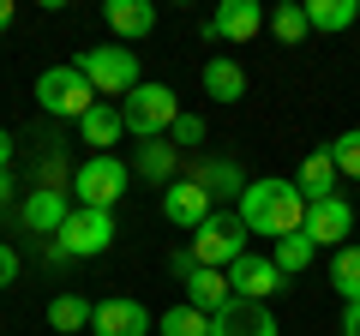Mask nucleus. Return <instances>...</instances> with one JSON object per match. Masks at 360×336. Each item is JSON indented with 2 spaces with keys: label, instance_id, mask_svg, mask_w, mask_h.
<instances>
[{
  "label": "nucleus",
  "instance_id": "obj_1",
  "mask_svg": "<svg viewBox=\"0 0 360 336\" xmlns=\"http://www.w3.org/2000/svg\"><path fill=\"white\" fill-rule=\"evenodd\" d=\"M234 210H240V222L252 234H264V240H288V234L307 228V198H300V186L276 181V174H270V181H252Z\"/></svg>",
  "mask_w": 360,
  "mask_h": 336
},
{
  "label": "nucleus",
  "instance_id": "obj_2",
  "mask_svg": "<svg viewBox=\"0 0 360 336\" xmlns=\"http://www.w3.org/2000/svg\"><path fill=\"white\" fill-rule=\"evenodd\" d=\"M246 240H252V228L240 222V210H210L205 228H193V240H186V246H193V259L205 264V271H229L240 252H252Z\"/></svg>",
  "mask_w": 360,
  "mask_h": 336
},
{
  "label": "nucleus",
  "instance_id": "obj_3",
  "mask_svg": "<svg viewBox=\"0 0 360 336\" xmlns=\"http://www.w3.org/2000/svg\"><path fill=\"white\" fill-rule=\"evenodd\" d=\"M72 66L90 78V91H96V96H120V103H127V96L144 84V72H139V49H84Z\"/></svg>",
  "mask_w": 360,
  "mask_h": 336
},
{
  "label": "nucleus",
  "instance_id": "obj_4",
  "mask_svg": "<svg viewBox=\"0 0 360 336\" xmlns=\"http://www.w3.org/2000/svg\"><path fill=\"white\" fill-rule=\"evenodd\" d=\"M37 103H42V115H60V120H84L90 108L103 103V96L90 91V78L78 72L72 60H60V66H49V72L37 78Z\"/></svg>",
  "mask_w": 360,
  "mask_h": 336
},
{
  "label": "nucleus",
  "instance_id": "obj_5",
  "mask_svg": "<svg viewBox=\"0 0 360 336\" xmlns=\"http://www.w3.org/2000/svg\"><path fill=\"white\" fill-rule=\"evenodd\" d=\"M180 115H186V108H180V96L168 91V84H139V91L120 103V120H127L132 138H168Z\"/></svg>",
  "mask_w": 360,
  "mask_h": 336
},
{
  "label": "nucleus",
  "instance_id": "obj_6",
  "mask_svg": "<svg viewBox=\"0 0 360 336\" xmlns=\"http://www.w3.org/2000/svg\"><path fill=\"white\" fill-rule=\"evenodd\" d=\"M127 186H132V168L120 156H84L78 174H72V193L84 210H115L127 198Z\"/></svg>",
  "mask_w": 360,
  "mask_h": 336
},
{
  "label": "nucleus",
  "instance_id": "obj_7",
  "mask_svg": "<svg viewBox=\"0 0 360 336\" xmlns=\"http://www.w3.org/2000/svg\"><path fill=\"white\" fill-rule=\"evenodd\" d=\"M54 240L66 246V259H96V252L115 246V210H84V205H72V217H66V228L54 234Z\"/></svg>",
  "mask_w": 360,
  "mask_h": 336
},
{
  "label": "nucleus",
  "instance_id": "obj_8",
  "mask_svg": "<svg viewBox=\"0 0 360 336\" xmlns=\"http://www.w3.org/2000/svg\"><path fill=\"white\" fill-rule=\"evenodd\" d=\"M264 25H270V13L258 0H222L217 13L205 18V42H252Z\"/></svg>",
  "mask_w": 360,
  "mask_h": 336
},
{
  "label": "nucleus",
  "instance_id": "obj_9",
  "mask_svg": "<svg viewBox=\"0 0 360 336\" xmlns=\"http://www.w3.org/2000/svg\"><path fill=\"white\" fill-rule=\"evenodd\" d=\"M307 234L312 246H336L342 252L348 234H354V210H348V198H319V205H307Z\"/></svg>",
  "mask_w": 360,
  "mask_h": 336
},
{
  "label": "nucleus",
  "instance_id": "obj_10",
  "mask_svg": "<svg viewBox=\"0 0 360 336\" xmlns=\"http://www.w3.org/2000/svg\"><path fill=\"white\" fill-rule=\"evenodd\" d=\"M229 288L240 300H270L283 288V271H276V259H264V252H240V259L229 264Z\"/></svg>",
  "mask_w": 360,
  "mask_h": 336
},
{
  "label": "nucleus",
  "instance_id": "obj_11",
  "mask_svg": "<svg viewBox=\"0 0 360 336\" xmlns=\"http://www.w3.org/2000/svg\"><path fill=\"white\" fill-rule=\"evenodd\" d=\"M210 336H276V312L264 300H240L234 295L229 306L210 318Z\"/></svg>",
  "mask_w": 360,
  "mask_h": 336
},
{
  "label": "nucleus",
  "instance_id": "obj_12",
  "mask_svg": "<svg viewBox=\"0 0 360 336\" xmlns=\"http://www.w3.org/2000/svg\"><path fill=\"white\" fill-rule=\"evenodd\" d=\"M210 210H217V198H210L198 181H186V174H180L174 186H162V217L174 222V228H205Z\"/></svg>",
  "mask_w": 360,
  "mask_h": 336
},
{
  "label": "nucleus",
  "instance_id": "obj_13",
  "mask_svg": "<svg viewBox=\"0 0 360 336\" xmlns=\"http://www.w3.org/2000/svg\"><path fill=\"white\" fill-rule=\"evenodd\" d=\"M66 217H72V205H66L60 186H37V193H25V210H18V222H25L30 234H49V240L66 228Z\"/></svg>",
  "mask_w": 360,
  "mask_h": 336
},
{
  "label": "nucleus",
  "instance_id": "obj_14",
  "mask_svg": "<svg viewBox=\"0 0 360 336\" xmlns=\"http://www.w3.org/2000/svg\"><path fill=\"white\" fill-rule=\"evenodd\" d=\"M96 336H150V306L144 300H96Z\"/></svg>",
  "mask_w": 360,
  "mask_h": 336
},
{
  "label": "nucleus",
  "instance_id": "obj_15",
  "mask_svg": "<svg viewBox=\"0 0 360 336\" xmlns=\"http://www.w3.org/2000/svg\"><path fill=\"white\" fill-rule=\"evenodd\" d=\"M186 181H198V186H205L210 198L234 193V205H240V193H246V186H252V181H246V174H240V168L229 162V156H198V162L186 168Z\"/></svg>",
  "mask_w": 360,
  "mask_h": 336
},
{
  "label": "nucleus",
  "instance_id": "obj_16",
  "mask_svg": "<svg viewBox=\"0 0 360 336\" xmlns=\"http://www.w3.org/2000/svg\"><path fill=\"white\" fill-rule=\"evenodd\" d=\"M103 18H108V30H115L120 42H139V37L156 30V6L150 0H103Z\"/></svg>",
  "mask_w": 360,
  "mask_h": 336
},
{
  "label": "nucleus",
  "instance_id": "obj_17",
  "mask_svg": "<svg viewBox=\"0 0 360 336\" xmlns=\"http://www.w3.org/2000/svg\"><path fill=\"white\" fill-rule=\"evenodd\" d=\"M132 174H144L150 186H174L180 181V150L168 138H144L139 156H132Z\"/></svg>",
  "mask_w": 360,
  "mask_h": 336
},
{
  "label": "nucleus",
  "instance_id": "obj_18",
  "mask_svg": "<svg viewBox=\"0 0 360 336\" xmlns=\"http://www.w3.org/2000/svg\"><path fill=\"white\" fill-rule=\"evenodd\" d=\"M336 162H330V150H312V156H300V174H295V186H300V198L307 205H319V198H336Z\"/></svg>",
  "mask_w": 360,
  "mask_h": 336
},
{
  "label": "nucleus",
  "instance_id": "obj_19",
  "mask_svg": "<svg viewBox=\"0 0 360 336\" xmlns=\"http://www.w3.org/2000/svg\"><path fill=\"white\" fill-rule=\"evenodd\" d=\"M229 300H234L229 271H205V264H198V271H193V283H186V306H198V312H210V318H217V312L229 306Z\"/></svg>",
  "mask_w": 360,
  "mask_h": 336
},
{
  "label": "nucleus",
  "instance_id": "obj_20",
  "mask_svg": "<svg viewBox=\"0 0 360 336\" xmlns=\"http://www.w3.org/2000/svg\"><path fill=\"white\" fill-rule=\"evenodd\" d=\"M78 132H84V144H96V156H115V144H120V132H127V120H120V108L96 103L84 120H78Z\"/></svg>",
  "mask_w": 360,
  "mask_h": 336
},
{
  "label": "nucleus",
  "instance_id": "obj_21",
  "mask_svg": "<svg viewBox=\"0 0 360 336\" xmlns=\"http://www.w3.org/2000/svg\"><path fill=\"white\" fill-rule=\"evenodd\" d=\"M205 96H217V103H240V96H246V72H240V60H229V54L205 60Z\"/></svg>",
  "mask_w": 360,
  "mask_h": 336
},
{
  "label": "nucleus",
  "instance_id": "obj_22",
  "mask_svg": "<svg viewBox=\"0 0 360 336\" xmlns=\"http://www.w3.org/2000/svg\"><path fill=\"white\" fill-rule=\"evenodd\" d=\"M90 318H96V306H90L84 295H54V300H49V324H54L60 336L90 330Z\"/></svg>",
  "mask_w": 360,
  "mask_h": 336
},
{
  "label": "nucleus",
  "instance_id": "obj_23",
  "mask_svg": "<svg viewBox=\"0 0 360 336\" xmlns=\"http://www.w3.org/2000/svg\"><path fill=\"white\" fill-rule=\"evenodd\" d=\"M156 336H210V312H198V306H168L162 318H156Z\"/></svg>",
  "mask_w": 360,
  "mask_h": 336
},
{
  "label": "nucleus",
  "instance_id": "obj_24",
  "mask_svg": "<svg viewBox=\"0 0 360 336\" xmlns=\"http://www.w3.org/2000/svg\"><path fill=\"white\" fill-rule=\"evenodd\" d=\"M330 288H336V295L348 300V306L360 300V246H354V240H348L342 252L330 259Z\"/></svg>",
  "mask_w": 360,
  "mask_h": 336
},
{
  "label": "nucleus",
  "instance_id": "obj_25",
  "mask_svg": "<svg viewBox=\"0 0 360 336\" xmlns=\"http://www.w3.org/2000/svg\"><path fill=\"white\" fill-rule=\"evenodd\" d=\"M312 30H348L360 18V0H307Z\"/></svg>",
  "mask_w": 360,
  "mask_h": 336
},
{
  "label": "nucleus",
  "instance_id": "obj_26",
  "mask_svg": "<svg viewBox=\"0 0 360 336\" xmlns=\"http://www.w3.org/2000/svg\"><path fill=\"white\" fill-rule=\"evenodd\" d=\"M270 259H276V271H283V276H300L312 259H319V246H312L307 234H288V240H276V252H270Z\"/></svg>",
  "mask_w": 360,
  "mask_h": 336
},
{
  "label": "nucleus",
  "instance_id": "obj_27",
  "mask_svg": "<svg viewBox=\"0 0 360 336\" xmlns=\"http://www.w3.org/2000/svg\"><path fill=\"white\" fill-rule=\"evenodd\" d=\"M270 30H276L283 42H300V37L312 30V18H307V6H300V0H283V6L270 13Z\"/></svg>",
  "mask_w": 360,
  "mask_h": 336
},
{
  "label": "nucleus",
  "instance_id": "obj_28",
  "mask_svg": "<svg viewBox=\"0 0 360 336\" xmlns=\"http://www.w3.org/2000/svg\"><path fill=\"white\" fill-rule=\"evenodd\" d=\"M330 162H336V174H348V181H360V127H348L342 138L330 144Z\"/></svg>",
  "mask_w": 360,
  "mask_h": 336
},
{
  "label": "nucleus",
  "instance_id": "obj_29",
  "mask_svg": "<svg viewBox=\"0 0 360 336\" xmlns=\"http://www.w3.org/2000/svg\"><path fill=\"white\" fill-rule=\"evenodd\" d=\"M168 144H174V150H180V144H205V120H198V115H180L174 132H168Z\"/></svg>",
  "mask_w": 360,
  "mask_h": 336
},
{
  "label": "nucleus",
  "instance_id": "obj_30",
  "mask_svg": "<svg viewBox=\"0 0 360 336\" xmlns=\"http://www.w3.org/2000/svg\"><path fill=\"white\" fill-rule=\"evenodd\" d=\"M168 271H174L180 283H193V271H198V259H193V246H180L174 259H168Z\"/></svg>",
  "mask_w": 360,
  "mask_h": 336
},
{
  "label": "nucleus",
  "instance_id": "obj_31",
  "mask_svg": "<svg viewBox=\"0 0 360 336\" xmlns=\"http://www.w3.org/2000/svg\"><path fill=\"white\" fill-rule=\"evenodd\" d=\"M13 276H18V252L0 240V288H13Z\"/></svg>",
  "mask_w": 360,
  "mask_h": 336
},
{
  "label": "nucleus",
  "instance_id": "obj_32",
  "mask_svg": "<svg viewBox=\"0 0 360 336\" xmlns=\"http://www.w3.org/2000/svg\"><path fill=\"white\" fill-rule=\"evenodd\" d=\"M6 168H13V132L0 127V174H6Z\"/></svg>",
  "mask_w": 360,
  "mask_h": 336
},
{
  "label": "nucleus",
  "instance_id": "obj_33",
  "mask_svg": "<svg viewBox=\"0 0 360 336\" xmlns=\"http://www.w3.org/2000/svg\"><path fill=\"white\" fill-rule=\"evenodd\" d=\"M342 336H360V300H354V306L342 312Z\"/></svg>",
  "mask_w": 360,
  "mask_h": 336
},
{
  "label": "nucleus",
  "instance_id": "obj_34",
  "mask_svg": "<svg viewBox=\"0 0 360 336\" xmlns=\"http://www.w3.org/2000/svg\"><path fill=\"white\" fill-rule=\"evenodd\" d=\"M0 30H13V0H0Z\"/></svg>",
  "mask_w": 360,
  "mask_h": 336
},
{
  "label": "nucleus",
  "instance_id": "obj_35",
  "mask_svg": "<svg viewBox=\"0 0 360 336\" xmlns=\"http://www.w3.org/2000/svg\"><path fill=\"white\" fill-rule=\"evenodd\" d=\"M6 198H13V174H0V205H6Z\"/></svg>",
  "mask_w": 360,
  "mask_h": 336
}]
</instances>
